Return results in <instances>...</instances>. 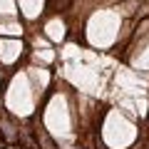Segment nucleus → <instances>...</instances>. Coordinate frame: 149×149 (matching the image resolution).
<instances>
[]
</instances>
